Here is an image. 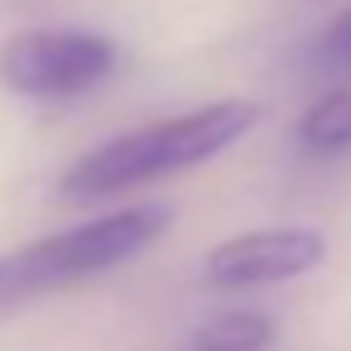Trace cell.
Wrapping results in <instances>:
<instances>
[{"label": "cell", "instance_id": "1", "mask_svg": "<svg viewBox=\"0 0 351 351\" xmlns=\"http://www.w3.org/2000/svg\"><path fill=\"white\" fill-rule=\"evenodd\" d=\"M255 121H260L255 101H212V106H197L188 116H169V121L125 130V135L97 145L92 154H82L58 178V193L73 202H97V197L140 188L149 178L207 164L221 149H231L236 140H245L255 130Z\"/></svg>", "mask_w": 351, "mask_h": 351}, {"label": "cell", "instance_id": "2", "mask_svg": "<svg viewBox=\"0 0 351 351\" xmlns=\"http://www.w3.org/2000/svg\"><path fill=\"white\" fill-rule=\"evenodd\" d=\"M169 221H173L169 207L145 202V207H121L111 217H97V221H82L73 231L44 236L34 245H20V250L29 260V274H34L39 293H53V289H68V284H82L92 274H106V269L125 265L130 255L154 245L169 231Z\"/></svg>", "mask_w": 351, "mask_h": 351}, {"label": "cell", "instance_id": "3", "mask_svg": "<svg viewBox=\"0 0 351 351\" xmlns=\"http://www.w3.org/2000/svg\"><path fill=\"white\" fill-rule=\"evenodd\" d=\"M121 63L116 39L97 29H25L0 44V82L34 101H63L101 87Z\"/></svg>", "mask_w": 351, "mask_h": 351}, {"label": "cell", "instance_id": "4", "mask_svg": "<svg viewBox=\"0 0 351 351\" xmlns=\"http://www.w3.org/2000/svg\"><path fill=\"white\" fill-rule=\"evenodd\" d=\"M322 255H327L322 231L274 226V231H250V236H231V241L212 245L202 260V279H207V289H226V293L265 289V284H284V279L317 269Z\"/></svg>", "mask_w": 351, "mask_h": 351}, {"label": "cell", "instance_id": "5", "mask_svg": "<svg viewBox=\"0 0 351 351\" xmlns=\"http://www.w3.org/2000/svg\"><path fill=\"white\" fill-rule=\"evenodd\" d=\"M279 337V322L269 313L255 308H236V313H217L207 317L178 351H269Z\"/></svg>", "mask_w": 351, "mask_h": 351}, {"label": "cell", "instance_id": "6", "mask_svg": "<svg viewBox=\"0 0 351 351\" xmlns=\"http://www.w3.org/2000/svg\"><path fill=\"white\" fill-rule=\"evenodd\" d=\"M293 140L303 149H313V154H341V149H351V82L332 87L327 97H317L298 116Z\"/></svg>", "mask_w": 351, "mask_h": 351}, {"label": "cell", "instance_id": "7", "mask_svg": "<svg viewBox=\"0 0 351 351\" xmlns=\"http://www.w3.org/2000/svg\"><path fill=\"white\" fill-rule=\"evenodd\" d=\"M34 298H44V293H39L34 274H29L25 250L0 255V317H5V313H15V308H25V303H34Z\"/></svg>", "mask_w": 351, "mask_h": 351}, {"label": "cell", "instance_id": "8", "mask_svg": "<svg viewBox=\"0 0 351 351\" xmlns=\"http://www.w3.org/2000/svg\"><path fill=\"white\" fill-rule=\"evenodd\" d=\"M308 58H313L317 73H351V10L337 15V20L317 34V44H313Z\"/></svg>", "mask_w": 351, "mask_h": 351}]
</instances>
